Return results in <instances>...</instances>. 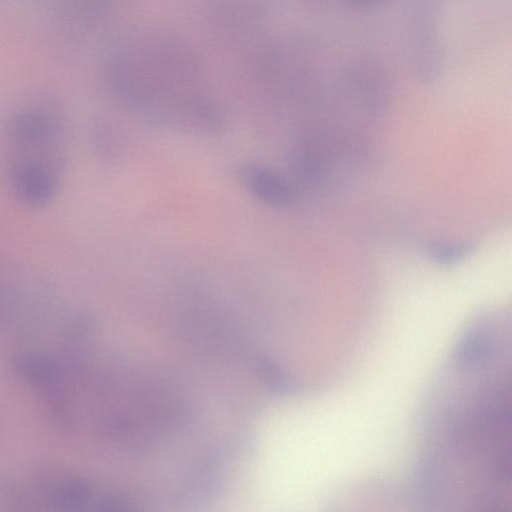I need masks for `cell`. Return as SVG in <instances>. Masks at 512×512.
Instances as JSON below:
<instances>
[{"mask_svg":"<svg viewBox=\"0 0 512 512\" xmlns=\"http://www.w3.org/2000/svg\"><path fill=\"white\" fill-rule=\"evenodd\" d=\"M103 75L116 101L154 126L213 132L225 124L199 57L180 38L135 33L119 39L103 57Z\"/></svg>","mask_w":512,"mask_h":512,"instance_id":"obj_1","label":"cell"},{"mask_svg":"<svg viewBox=\"0 0 512 512\" xmlns=\"http://www.w3.org/2000/svg\"><path fill=\"white\" fill-rule=\"evenodd\" d=\"M9 134L23 155L49 151L60 144L64 135L61 115L51 106L30 103L19 108L10 119Z\"/></svg>","mask_w":512,"mask_h":512,"instance_id":"obj_2","label":"cell"},{"mask_svg":"<svg viewBox=\"0 0 512 512\" xmlns=\"http://www.w3.org/2000/svg\"><path fill=\"white\" fill-rule=\"evenodd\" d=\"M8 180L17 199L35 207L50 202L60 185L57 168L52 162L30 157L12 159Z\"/></svg>","mask_w":512,"mask_h":512,"instance_id":"obj_3","label":"cell"},{"mask_svg":"<svg viewBox=\"0 0 512 512\" xmlns=\"http://www.w3.org/2000/svg\"><path fill=\"white\" fill-rule=\"evenodd\" d=\"M237 179L258 201L276 208L294 206L300 198L292 178L259 161H243L236 168Z\"/></svg>","mask_w":512,"mask_h":512,"instance_id":"obj_4","label":"cell"},{"mask_svg":"<svg viewBox=\"0 0 512 512\" xmlns=\"http://www.w3.org/2000/svg\"><path fill=\"white\" fill-rule=\"evenodd\" d=\"M92 145L98 157L107 162L120 161L126 150L125 135L113 119L101 118L92 128Z\"/></svg>","mask_w":512,"mask_h":512,"instance_id":"obj_5","label":"cell"},{"mask_svg":"<svg viewBox=\"0 0 512 512\" xmlns=\"http://www.w3.org/2000/svg\"><path fill=\"white\" fill-rule=\"evenodd\" d=\"M261 14L258 8L227 4L213 9L212 19L213 24L223 33L238 38L255 28Z\"/></svg>","mask_w":512,"mask_h":512,"instance_id":"obj_6","label":"cell"},{"mask_svg":"<svg viewBox=\"0 0 512 512\" xmlns=\"http://www.w3.org/2000/svg\"><path fill=\"white\" fill-rule=\"evenodd\" d=\"M470 251L466 246H454L447 244H436L430 248V253L441 262H455L465 257Z\"/></svg>","mask_w":512,"mask_h":512,"instance_id":"obj_7","label":"cell"},{"mask_svg":"<svg viewBox=\"0 0 512 512\" xmlns=\"http://www.w3.org/2000/svg\"><path fill=\"white\" fill-rule=\"evenodd\" d=\"M495 512H503L502 510H499V511H495Z\"/></svg>","mask_w":512,"mask_h":512,"instance_id":"obj_8","label":"cell"}]
</instances>
